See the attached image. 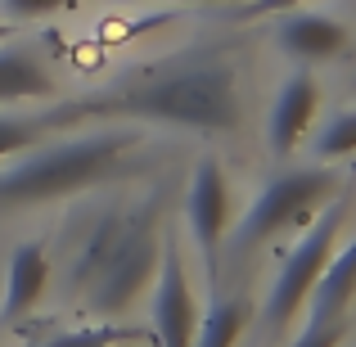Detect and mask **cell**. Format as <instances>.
Here are the masks:
<instances>
[{"label": "cell", "mask_w": 356, "mask_h": 347, "mask_svg": "<svg viewBox=\"0 0 356 347\" xmlns=\"http://www.w3.org/2000/svg\"><path fill=\"white\" fill-rule=\"evenodd\" d=\"M36 118L45 122L50 136L63 127H86V122H118V127L154 122V127L194 131V136H230L243 122V81L230 54H181V59L127 72L104 90L63 99Z\"/></svg>", "instance_id": "1"}, {"label": "cell", "mask_w": 356, "mask_h": 347, "mask_svg": "<svg viewBox=\"0 0 356 347\" xmlns=\"http://www.w3.org/2000/svg\"><path fill=\"white\" fill-rule=\"evenodd\" d=\"M140 145L145 136L136 127H99L63 140L45 136L41 145L27 149V158L0 167V212L41 208V203L72 199L90 185L113 181L118 172L131 167Z\"/></svg>", "instance_id": "2"}, {"label": "cell", "mask_w": 356, "mask_h": 347, "mask_svg": "<svg viewBox=\"0 0 356 347\" xmlns=\"http://www.w3.org/2000/svg\"><path fill=\"white\" fill-rule=\"evenodd\" d=\"M163 212L158 203H145V208L127 212L118 226L113 248L104 252V261L95 266V275L86 280V307L99 316V321H113L127 307H136V298L154 284L158 257H163Z\"/></svg>", "instance_id": "3"}, {"label": "cell", "mask_w": 356, "mask_h": 347, "mask_svg": "<svg viewBox=\"0 0 356 347\" xmlns=\"http://www.w3.org/2000/svg\"><path fill=\"white\" fill-rule=\"evenodd\" d=\"M339 194V172L334 167H298V172H284L266 185V190L252 199V208L243 212V221L235 230H226L221 248L230 243V257H248V252L266 248L270 239L289 230H302L325 203Z\"/></svg>", "instance_id": "4"}, {"label": "cell", "mask_w": 356, "mask_h": 347, "mask_svg": "<svg viewBox=\"0 0 356 347\" xmlns=\"http://www.w3.org/2000/svg\"><path fill=\"white\" fill-rule=\"evenodd\" d=\"M343 212H348V199H343V194H334V199L302 226V234L293 239V248L284 252L275 280H270V293H266V302H261V325H266L270 334L289 330V325H293V316L302 312L307 293H312V284L321 280L325 261H330L334 243H339Z\"/></svg>", "instance_id": "5"}, {"label": "cell", "mask_w": 356, "mask_h": 347, "mask_svg": "<svg viewBox=\"0 0 356 347\" xmlns=\"http://www.w3.org/2000/svg\"><path fill=\"white\" fill-rule=\"evenodd\" d=\"M185 230H190L194 248L203 252V261H217L221 239L230 230V181L226 167L212 154H203L190 172V185H185Z\"/></svg>", "instance_id": "6"}, {"label": "cell", "mask_w": 356, "mask_h": 347, "mask_svg": "<svg viewBox=\"0 0 356 347\" xmlns=\"http://www.w3.org/2000/svg\"><path fill=\"white\" fill-rule=\"evenodd\" d=\"M199 330V302H194L190 275H185V257L176 239H163V257L154 271V334L158 347H194Z\"/></svg>", "instance_id": "7"}, {"label": "cell", "mask_w": 356, "mask_h": 347, "mask_svg": "<svg viewBox=\"0 0 356 347\" xmlns=\"http://www.w3.org/2000/svg\"><path fill=\"white\" fill-rule=\"evenodd\" d=\"M316 113H321V81H316L312 68H298L284 77L275 104L266 113V149L270 154H293L316 127Z\"/></svg>", "instance_id": "8"}, {"label": "cell", "mask_w": 356, "mask_h": 347, "mask_svg": "<svg viewBox=\"0 0 356 347\" xmlns=\"http://www.w3.org/2000/svg\"><path fill=\"white\" fill-rule=\"evenodd\" d=\"M275 41H280V50H284L289 59H298V63H334V59H343V54L352 50V32L339 23V18L302 14V9H293V14L280 23Z\"/></svg>", "instance_id": "9"}, {"label": "cell", "mask_w": 356, "mask_h": 347, "mask_svg": "<svg viewBox=\"0 0 356 347\" xmlns=\"http://www.w3.org/2000/svg\"><path fill=\"white\" fill-rule=\"evenodd\" d=\"M352 298H356V234L343 243L339 252H330V261H325L321 280H316L312 293H307V302H302L307 330H316V325H339V321H348Z\"/></svg>", "instance_id": "10"}, {"label": "cell", "mask_w": 356, "mask_h": 347, "mask_svg": "<svg viewBox=\"0 0 356 347\" xmlns=\"http://www.w3.org/2000/svg\"><path fill=\"white\" fill-rule=\"evenodd\" d=\"M50 284V252L41 243H18L5 266V298H0V325H14L41 302Z\"/></svg>", "instance_id": "11"}, {"label": "cell", "mask_w": 356, "mask_h": 347, "mask_svg": "<svg viewBox=\"0 0 356 347\" xmlns=\"http://www.w3.org/2000/svg\"><path fill=\"white\" fill-rule=\"evenodd\" d=\"M59 95V81L45 68V59L32 45L0 41V108L23 104V99H50Z\"/></svg>", "instance_id": "12"}, {"label": "cell", "mask_w": 356, "mask_h": 347, "mask_svg": "<svg viewBox=\"0 0 356 347\" xmlns=\"http://www.w3.org/2000/svg\"><path fill=\"white\" fill-rule=\"evenodd\" d=\"M248 298L239 293H221L212 298L208 316H199V330H194V347H235L248 330Z\"/></svg>", "instance_id": "13"}, {"label": "cell", "mask_w": 356, "mask_h": 347, "mask_svg": "<svg viewBox=\"0 0 356 347\" xmlns=\"http://www.w3.org/2000/svg\"><path fill=\"white\" fill-rule=\"evenodd\" d=\"M118 226H122V212H104V217H99L95 226L86 230V239H81L77 257H72V271H68L72 289H86V280L95 275V266L104 261V252L113 248V239H118Z\"/></svg>", "instance_id": "14"}, {"label": "cell", "mask_w": 356, "mask_h": 347, "mask_svg": "<svg viewBox=\"0 0 356 347\" xmlns=\"http://www.w3.org/2000/svg\"><path fill=\"white\" fill-rule=\"evenodd\" d=\"M50 136L41 118H23V113H0V163L14 154H27L32 145Z\"/></svg>", "instance_id": "15"}, {"label": "cell", "mask_w": 356, "mask_h": 347, "mask_svg": "<svg viewBox=\"0 0 356 347\" xmlns=\"http://www.w3.org/2000/svg\"><path fill=\"white\" fill-rule=\"evenodd\" d=\"M348 154H356V108L334 113L316 136V158L334 163V158H348Z\"/></svg>", "instance_id": "16"}, {"label": "cell", "mask_w": 356, "mask_h": 347, "mask_svg": "<svg viewBox=\"0 0 356 347\" xmlns=\"http://www.w3.org/2000/svg\"><path fill=\"white\" fill-rule=\"evenodd\" d=\"M131 334L127 330H108V325H86V330H63V334H50L36 347H127Z\"/></svg>", "instance_id": "17"}, {"label": "cell", "mask_w": 356, "mask_h": 347, "mask_svg": "<svg viewBox=\"0 0 356 347\" xmlns=\"http://www.w3.org/2000/svg\"><path fill=\"white\" fill-rule=\"evenodd\" d=\"M77 0H0V14L9 23H41V18H54V14H68Z\"/></svg>", "instance_id": "18"}, {"label": "cell", "mask_w": 356, "mask_h": 347, "mask_svg": "<svg viewBox=\"0 0 356 347\" xmlns=\"http://www.w3.org/2000/svg\"><path fill=\"white\" fill-rule=\"evenodd\" d=\"M343 334H348V321H339V325H316V330H307V325H302V334H298L289 347H339Z\"/></svg>", "instance_id": "19"}, {"label": "cell", "mask_w": 356, "mask_h": 347, "mask_svg": "<svg viewBox=\"0 0 356 347\" xmlns=\"http://www.w3.org/2000/svg\"><path fill=\"white\" fill-rule=\"evenodd\" d=\"M307 0H243L239 5V18H266V14H293L302 9Z\"/></svg>", "instance_id": "20"}, {"label": "cell", "mask_w": 356, "mask_h": 347, "mask_svg": "<svg viewBox=\"0 0 356 347\" xmlns=\"http://www.w3.org/2000/svg\"><path fill=\"white\" fill-rule=\"evenodd\" d=\"M136 5H243V0H136Z\"/></svg>", "instance_id": "21"}, {"label": "cell", "mask_w": 356, "mask_h": 347, "mask_svg": "<svg viewBox=\"0 0 356 347\" xmlns=\"http://www.w3.org/2000/svg\"><path fill=\"white\" fill-rule=\"evenodd\" d=\"M5 36H9V27H5V23H0V41H5Z\"/></svg>", "instance_id": "22"}]
</instances>
